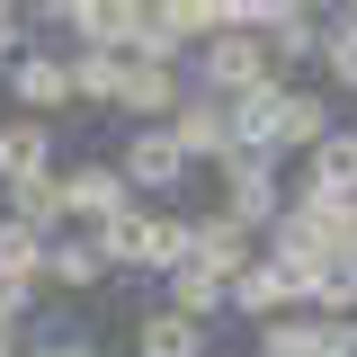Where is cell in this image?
<instances>
[{
    "mask_svg": "<svg viewBox=\"0 0 357 357\" xmlns=\"http://www.w3.org/2000/svg\"><path fill=\"white\" fill-rule=\"evenodd\" d=\"M178 98H188V72L178 63H152V54H126V89H116V107H126L134 126H170Z\"/></svg>",
    "mask_w": 357,
    "mask_h": 357,
    "instance_id": "cell-6",
    "label": "cell"
},
{
    "mask_svg": "<svg viewBox=\"0 0 357 357\" xmlns=\"http://www.w3.org/2000/svg\"><path fill=\"white\" fill-rule=\"evenodd\" d=\"M170 143L188 152V170H206V161H223L232 152V116H223V98H206V89H188L170 116Z\"/></svg>",
    "mask_w": 357,
    "mask_h": 357,
    "instance_id": "cell-8",
    "label": "cell"
},
{
    "mask_svg": "<svg viewBox=\"0 0 357 357\" xmlns=\"http://www.w3.org/2000/svg\"><path fill=\"white\" fill-rule=\"evenodd\" d=\"M188 259H197V268H215L223 286H232L241 268L259 259V232H241L232 215H188Z\"/></svg>",
    "mask_w": 357,
    "mask_h": 357,
    "instance_id": "cell-9",
    "label": "cell"
},
{
    "mask_svg": "<svg viewBox=\"0 0 357 357\" xmlns=\"http://www.w3.org/2000/svg\"><path fill=\"white\" fill-rule=\"evenodd\" d=\"M259 45H268V63H277V81H295L312 54H321V18H312L304 0H277V18H268Z\"/></svg>",
    "mask_w": 357,
    "mask_h": 357,
    "instance_id": "cell-13",
    "label": "cell"
},
{
    "mask_svg": "<svg viewBox=\"0 0 357 357\" xmlns=\"http://www.w3.org/2000/svg\"><path fill=\"white\" fill-rule=\"evenodd\" d=\"M161 304H170V312H188V321H206V331H215V312H223V277H215V268H197V259H178L170 277H161Z\"/></svg>",
    "mask_w": 357,
    "mask_h": 357,
    "instance_id": "cell-18",
    "label": "cell"
},
{
    "mask_svg": "<svg viewBox=\"0 0 357 357\" xmlns=\"http://www.w3.org/2000/svg\"><path fill=\"white\" fill-rule=\"evenodd\" d=\"M18 357H54V349H45V340H27V349H18Z\"/></svg>",
    "mask_w": 357,
    "mask_h": 357,
    "instance_id": "cell-24",
    "label": "cell"
},
{
    "mask_svg": "<svg viewBox=\"0 0 357 357\" xmlns=\"http://www.w3.org/2000/svg\"><path fill=\"white\" fill-rule=\"evenodd\" d=\"M45 286H54V295H89V286H107L98 241H89V232H54V241H45Z\"/></svg>",
    "mask_w": 357,
    "mask_h": 357,
    "instance_id": "cell-15",
    "label": "cell"
},
{
    "mask_svg": "<svg viewBox=\"0 0 357 357\" xmlns=\"http://www.w3.org/2000/svg\"><path fill=\"white\" fill-rule=\"evenodd\" d=\"M89 241H98L107 277H170L188 259V215H170V206H126L116 223H98Z\"/></svg>",
    "mask_w": 357,
    "mask_h": 357,
    "instance_id": "cell-1",
    "label": "cell"
},
{
    "mask_svg": "<svg viewBox=\"0 0 357 357\" xmlns=\"http://www.w3.org/2000/svg\"><path fill=\"white\" fill-rule=\"evenodd\" d=\"M268 81H277L268 45L241 36V27H223L215 45H197V81L188 89H206V98H250V89H268Z\"/></svg>",
    "mask_w": 357,
    "mask_h": 357,
    "instance_id": "cell-4",
    "label": "cell"
},
{
    "mask_svg": "<svg viewBox=\"0 0 357 357\" xmlns=\"http://www.w3.org/2000/svg\"><path fill=\"white\" fill-rule=\"evenodd\" d=\"M116 178H126L134 206H170L178 188H188V152L170 143V126H134L126 152H116Z\"/></svg>",
    "mask_w": 357,
    "mask_h": 357,
    "instance_id": "cell-3",
    "label": "cell"
},
{
    "mask_svg": "<svg viewBox=\"0 0 357 357\" xmlns=\"http://www.w3.org/2000/svg\"><path fill=\"white\" fill-rule=\"evenodd\" d=\"M286 161H268V152H241V143H232V152H223L215 161V178H223V197H215V215H232L241 223V232H268V223L286 215Z\"/></svg>",
    "mask_w": 357,
    "mask_h": 357,
    "instance_id": "cell-2",
    "label": "cell"
},
{
    "mask_svg": "<svg viewBox=\"0 0 357 357\" xmlns=\"http://www.w3.org/2000/svg\"><path fill=\"white\" fill-rule=\"evenodd\" d=\"M152 27L170 36V54H197L223 36V0H152Z\"/></svg>",
    "mask_w": 357,
    "mask_h": 357,
    "instance_id": "cell-16",
    "label": "cell"
},
{
    "mask_svg": "<svg viewBox=\"0 0 357 357\" xmlns=\"http://www.w3.org/2000/svg\"><path fill=\"white\" fill-rule=\"evenodd\" d=\"M321 72H331V89H349V98H357V9L321 27Z\"/></svg>",
    "mask_w": 357,
    "mask_h": 357,
    "instance_id": "cell-21",
    "label": "cell"
},
{
    "mask_svg": "<svg viewBox=\"0 0 357 357\" xmlns=\"http://www.w3.org/2000/svg\"><path fill=\"white\" fill-rule=\"evenodd\" d=\"M206 349H215L206 321H188V312H170V304L134 312V357H206Z\"/></svg>",
    "mask_w": 357,
    "mask_h": 357,
    "instance_id": "cell-11",
    "label": "cell"
},
{
    "mask_svg": "<svg viewBox=\"0 0 357 357\" xmlns=\"http://www.w3.org/2000/svg\"><path fill=\"white\" fill-rule=\"evenodd\" d=\"M0 215H9V223H27L36 241H54V232H72V223H63V170H54V178H18Z\"/></svg>",
    "mask_w": 357,
    "mask_h": 357,
    "instance_id": "cell-17",
    "label": "cell"
},
{
    "mask_svg": "<svg viewBox=\"0 0 357 357\" xmlns=\"http://www.w3.org/2000/svg\"><path fill=\"white\" fill-rule=\"evenodd\" d=\"M0 286H9V295H36L45 286V241L27 223H9V215H0Z\"/></svg>",
    "mask_w": 357,
    "mask_h": 357,
    "instance_id": "cell-19",
    "label": "cell"
},
{
    "mask_svg": "<svg viewBox=\"0 0 357 357\" xmlns=\"http://www.w3.org/2000/svg\"><path fill=\"white\" fill-rule=\"evenodd\" d=\"M9 98H18L9 116H45V126H54V116L72 107V54H45V45H27V54L9 63Z\"/></svg>",
    "mask_w": 357,
    "mask_h": 357,
    "instance_id": "cell-5",
    "label": "cell"
},
{
    "mask_svg": "<svg viewBox=\"0 0 357 357\" xmlns=\"http://www.w3.org/2000/svg\"><path fill=\"white\" fill-rule=\"evenodd\" d=\"M295 188H312V197H357V126L321 134L304 152V178H295Z\"/></svg>",
    "mask_w": 357,
    "mask_h": 357,
    "instance_id": "cell-14",
    "label": "cell"
},
{
    "mask_svg": "<svg viewBox=\"0 0 357 357\" xmlns=\"http://www.w3.org/2000/svg\"><path fill=\"white\" fill-rule=\"evenodd\" d=\"M223 312H250V321H277V312H304V295H295V277L277 259H250L232 286H223Z\"/></svg>",
    "mask_w": 357,
    "mask_h": 357,
    "instance_id": "cell-10",
    "label": "cell"
},
{
    "mask_svg": "<svg viewBox=\"0 0 357 357\" xmlns=\"http://www.w3.org/2000/svg\"><path fill=\"white\" fill-rule=\"evenodd\" d=\"M54 178V126L45 116H0V188Z\"/></svg>",
    "mask_w": 357,
    "mask_h": 357,
    "instance_id": "cell-12",
    "label": "cell"
},
{
    "mask_svg": "<svg viewBox=\"0 0 357 357\" xmlns=\"http://www.w3.org/2000/svg\"><path fill=\"white\" fill-rule=\"evenodd\" d=\"M27 312H36V295H9V286H0V357L27 349Z\"/></svg>",
    "mask_w": 357,
    "mask_h": 357,
    "instance_id": "cell-22",
    "label": "cell"
},
{
    "mask_svg": "<svg viewBox=\"0 0 357 357\" xmlns=\"http://www.w3.org/2000/svg\"><path fill=\"white\" fill-rule=\"evenodd\" d=\"M134 197L126 178H116V161H81V170H63V223H81V232H98V223H116Z\"/></svg>",
    "mask_w": 357,
    "mask_h": 357,
    "instance_id": "cell-7",
    "label": "cell"
},
{
    "mask_svg": "<svg viewBox=\"0 0 357 357\" xmlns=\"http://www.w3.org/2000/svg\"><path fill=\"white\" fill-rule=\"evenodd\" d=\"M126 54H72V107H116Z\"/></svg>",
    "mask_w": 357,
    "mask_h": 357,
    "instance_id": "cell-20",
    "label": "cell"
},
{
    "mask_svg": "<svg viewBox=\"0 0 357 357\" xmlns=\"http://www.w3.org/2000/svg\"><path fill=\"white\" fill-rule=\"evenodd\" d=\"M18 54H27V9H9V0H0V72H9Z\"/></svg>",
    "mask_w": 357,
    "mask_h": 357,
    "instance_id": "cell-23",
    "label": "cell"
}]
</instances>
